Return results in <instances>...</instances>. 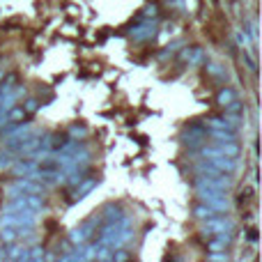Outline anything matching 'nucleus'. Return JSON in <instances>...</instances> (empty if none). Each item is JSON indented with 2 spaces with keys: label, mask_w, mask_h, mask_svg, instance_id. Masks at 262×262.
Returning a JSON list of instances; mask_svg holds the SVG:
<instances>
[{
  "label": "nucleus",
  "mask_w": 262,
  "mask_h": 262,
  "mask_svg": "<svg viewBox=\"0 0 262 262\" xmlns=\"http://www.w3.org/2000/svg\"><path fill=\"white\" fill-rule=\"evenodd\" d=\"M182 44H184V42H175V44H170V46H166L168 51L164 53V55H168V53H175V51H177V49H180V46H182Z\"/></svg>",
  "instance_id": "17"
},
{
  "label": "nucleus",
  "mask_w": 262,
  "mask_h": 262,
  "mask_svg": "<svg viewBox=\"0 0 262 262\" xmlns=\"http://www.w3.org/2000/svg\"><path fill=\"white\" fill-rule=\"evenodd\" d=\"M42 258H46V255H44V248H39V246L26 251V260H42Z\"/></svg>",
  "instance_id": "14"
},
{
  "label": "nucleus",
  "mask_w": 262,
  "mask_h": 262,
  "mask_svg": "<svg viewBox=\"0 0 262 262\" xmlns=\"http://www.w3.org/2000/svg\"><path fill=\"white\" fill-rule=\"evenodd\" d=\"M196 191H198L200 202L214 207L216 212H228L230 210V200H228L226 191H218V189H196Z\"/></svg>",
  "instance_id": "3"
},
{
  "label": "nucleus",
  "mask_w": 262,
  "mask_h": 262,
  "mask_svg": "<svg viewBox=\"0 0 262 262\" xmlns=\"http://www.w3.org/2000/svg\"><path fill=\"white\" fill-rule=\"evenodd\" d=\"M223 212H216L214 207H210V205H205V202H200V205H196L193 207V216L200 218V221H207V218H216L221 216Z\"/></svg>",
  "instance_id": "8"
},
{
  "label": "nucleus",
  "mask_w": 262,
  "mask_h": 262,
  "mask_svg": "<svg viewBox=\"0 0 262 262\" xmlns=\"http://www.w3.org/2000/svg\"><path fill=\"white\" fill-rule=\"evenodd\" d=\"M7 193L9 196H26V193H42L44 196V186L37 184L35 177H26V180H16L7 189Z\"/></svg>",
  "instance_id": "5"
},
{
  "label": "nucleus",
  "mask_w": 262,
  "mask_h": 262,
  "mask_svg": "<svg viewBox=\"0 0 262 262\" xmlns=\"http://www.w3.org/2000/svg\"><path fill=\"white\" fill-rule=\"evenodd\" d=\"M248 239H251V242H255V239H258V235H255V230H248Z\"/></svg>",
  "instance_id": "18"
},
{
  "label": "nucleus",
  "mask_w": 262,
  "mask_h": 262,
  "mask_svg": "<svg viewBox=\"0 0 262 262\" xmlns=\"http://www.w3.org/2000/svg\"><path fill=\"white\" fill-rule=\"evenodd\" d=\"M99 223V218H90V221H85L83 226H79V228H74L69 232V239L74 242V244H83V242H87L90 237H92V230H95V226Z\"/></svg>",
  "instance_id": "6"
},
{
  "label": "nucleus",
  "mask_w": 262,
  "mask_h": 262,
  "mask_svg": "<svg viewBox=\"0 0 262 262\" xmlns=\"http://www.w3.org/2000/svg\"><path fill=\"white\" fill-rule=\"evenodd\" d=\"M2 226H21V228H35L37 226V212L30 210H14V207H5L2 216H0Z\"/></svg>",
  "instance_id": "1"
},
{
  "label": "nucleus",
  "mask_w": 262,
  "mask_h": 262,
  "mask_svg": "<svg viewBox=\"0 0 262 262\" xmlns=\"http://www.w3.org/2000/svg\"><path fill=\"white\" fill-rule=\"evenodd\" d=\"M97 182H99L97 177H90L87 182H83V184H81L79 189L74 191V196H71V202H76V200H81V198H85V193H90V191H92V189H95V186H97Z\"/></svg>",
  "instance_id": "11"
},
{
  "label": "nucleus",
  "mask_w": 262,
  "mask_h": 262,
  "mask_svg": "<svg viewBox=\"0 0 262 262\" xmlns=\"http://www.w3.org/2000/svg\"><path fill=\"white\" fill-rule=\"evenodd\" d=\"M28 117L26 108L23 106H12L7 111V122L12 124V127H16V124H23V120Z\"/></svg>",
  "instance_id": "9"
},
{
  "label": "nucleus",
  "mask_w": 262,
  "mask_h": 262,
  "mask_svg": "<svg viewBox=\"0 0 262 262\" xmlns=\"http://www.w3.org/2000/svg\"><path fill=\"white\" fill-rule=\"evenodd\" d=\"M202 232L205 235H218V232H235V223H232V218H228L226 214H221L216 218H207L205 223H202Z\"/></svg>",
  "instance_id": "4"
},
{
  "label": "nucleus",
  "mask_w": 262,
  "mask_h": 262,
  "mask_svg": "<svg viewBox=\"0 0 262 262\" xmlns=\"http://www.w3.org/2000/svg\"><path fill=\"white\" fill-rule=\"evenodd\" d=\"M157 14H159V7H157V5H147V7H145V12H143V16H145V18L157 16Z\"/></svg>",
  "instance_id": "16"
},
{
  "label": "nucleus",
  "mask_w": 262,
  "mask_h": 262,
  "mask_svg": "<svg viewBox=\"0 0 262 262\" xmlns=\"http://www.w3.org/2000/svg\"><path fill=\"white\" fill-rule=\"evenodd\" d=\"M124 214H122V210L117 207V205H106L104 207V221L106 223H115V221H120Z\"/></svg>",
  "instance_id": "13"
},
{
  "label": "nucleus",
  "mask_w": 262,
  "mask_h": 262,
  "mask_svg": "<svg viewBox=\"0 0 262 262\" xmlns=\"http://www.w3.org/2000/svg\"><path fill=\"white\" fill-rule=\"evenodd\" d=\"M37 168V161L35 159H28V161H16V166H14V173L16 175H23V177H30V175L35 173Z\"/></svg>",
  "instance_id": "12"
},
{
  "label": "nucleus",
  "mask_w": 262,
  "mask_h": 262,
  "mask_svg": "<svg viewBox=\"0 0 262 262\" xmlns=\"http://www.w3.org/2000/svg\"><path fill=\"white\" fill-rule=\"evenodd\" d=\"M23 108H26L28 115H33L37 108H39V101H37V99H30V101H26V106H23Z\"/></svg>",
  "instance_id": "15"
},
{
  "label": "nucleus",
  "mask_w": 262,
  "mask_h": 262,
  "mask_svg": "<svg viewBox=\"0 0 262 262\" xmlns=\"http://www.w3.org/2000/svg\"><path fill=\"white\" fill-rule=\"evenodd\" d=\"M193 186L196 189H218V191H230L232 189V177L223 173H200L196 180H193Z\"/></svg>",
  "instance_id": "2"
},
{
  "label": "nucleus",
  "mask_w": 262,
  "mask_h": 262,
  "mask_svg": "<svg viewBox=\"0 0 262 262\" xmlns=\"http://www.w3.org/2000/svg\"><path fill=\"white\" fill-rule=\"evenodd\" d=\"M154 33H157V26H154L152 21H147V23H143V26L133 28V30H131V37H133L136 42H145V39H152Z\"/></svg>",
  "instance_id": "7"
},
{
  "label": "nucleus",
  "mask_w": 262,
  "mask_h": 262,
  "mask_svg": "<svg viewBox=\"0 0 262 262\" xmlns=\"http://www.w3.org/2000/svg\"><path fill=\"white\" fill-rule=\"evenodd\" d=\"M237 99V90L235 87H223V90H218L216 95V104L221 106V108H226L230 101H235Z\"/></svg>",
  "instance_id": "10"
}]
</instances>
